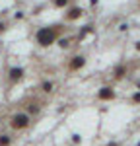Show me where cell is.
Listing matches in <instances>:
<instances>
[{
    "label": "cell",
    "instance_id": "5bb4252c",
    "mask_svg": "<svg viewBox=\"0 0 140 146\" xmlns=\"http://www.w3.org/2000/svg\"><path fill=\"white\" fill-rule=\"evenodd\" d=\"M138 90H140V82H138Z\"/></svg>",
    "mask_w": 140,
    "mask_h": 146
},
{
    "label": "cell",
    "instance_id": "5b68a950",
    "mask_svg": "<svg viewBox=\"0 0 140 146\" xmlns=\"http://www.w3.org/2000/svg\"><path fill=\"white\" fill-rule=\"evenodd\" d=\"M22 76H23V70H22V68H10V80H12V82L22 80Z\"/></svg>",
    "mask_w": 140,
    "mask_h": 146
},
{
    "label": "cell",
    "instance_id": "8fae6325",
    "mask_svg": "<svg viewBox=\"0 0 140 146\" xmlns=\"http://www.w3.org/2000/svg\"><path fill=\"white\" fill-rule=\"evenodd\" d=\"M66 4H68V0H55V6H58V8L60 6H66Z\"/></svg>",
    "mask_w": 140,
    "mask_h": 146
},
{
    "label": "cell",
    "instance_id": "4fadbf2b",
    "mask_svg": "<svg viewBox=\"0 0 140 146\" xmlns=\"http://www.w3.org/2000/svg\"><path fill=\"white\" fill-rule=\"evenodd\" d=\"M60 47H68V41L66 39H60Z\"/></svg>",
    "mask_w": 140,
    "mask_h": 146
},
{
    "label": "cell",
    "instance_id": "3957f363",
    "mask_svg": "<svg viewBox=\"0 0 140 146\" xmlns=\"http://www.w3.org/2000/svg\"><path fill=\"white\" fill-rule=\"evenodd\" d=\"M97 98H99V100H101V101L113 100V98H115V92L111 90V88H107V86H105V88H101V90L97 92Z\"/></svg>",
    "mask_w": 140,
    "mask_h": 146
},
{
    "label": "cell",
    "instance_id": "7c38bea8",
    "mask_svg": "<svg viewBox=\"0 0 140 146\" xmlns=\"http://www.w3.org/2000/svg\"><path fill=\"white\" fill-rule=\"evenodd\" d=\"M132 101H134V103H140V92H136V94L132 96Z\"/></svg>",
    "mask_w": 140,
    "mask_h": 146
},
{
    "label": "cell",
    "instance_id": "6da1fadb",
    "mask_svg": "<svg viewBox=\"0 0 140 146\" xmlns=\"http://www.w3.org/2000/svg\"><path fill=\"white\" fill-rule=\"evenodd\" d=\"M37 43L41 47H49L53 41H55V29H49V27H41L39 31H37Z\"/></svg>",
    "mask_w": 140,
    "mask_h": 146
},
{
    "label": "cell",
    "instance_id": "ba28073f",
    "mask_svg": "<svg viewBox=\"0 0 140 146\" xmlns=\"http://www.w3.org/2000/svg\"><path fill=\"white\" fill-rule=\"evenodd\" d=\"M39 109H41L39 103H29V105H27V111L29 113H39Z\"/></svg>",
    "mask_w": 140,
    "mask_h": 146
},
{
    "label": "cell",
    "instance_id": "9c48e42d",
    "mask_svg": "<svg viewBox=\"0 0 140 146\" xmlns=\"http://www.w3.org/2000/svg\"><path fill=\"white\" fill-rule=\"evenodd\" d=\"M10 144V136L8 135H0V146H8Z\"/></svg>",
    "mask_w": 140,
    "mask_h": 146
},
{
    "label": "cell",
    "instance_id": "30bf717a",
    "mask_svg": "<svg viewBox=\"0 0 140 146\" xmlns=\"http://www.w3.org/2000/svg\"><path fill=\"white\" fill-rule=\"evenodd\" d=\"M43 92H53V82H43Z\"/></svg>",
    "mask_w": 140,
    "mask_h": 146
},
{
    "label": "cell",
    "instance_id": "8992f818",
    "mask_svg": "<svg viewBox=\"0 0 140 146\" xmlns=\"http://www.w3.org/2000/svg\"><path fill=\"white\" fill-rule=\"evenodd\" d=\"M80 16H82L80 8H72V10L68 12V20H76V18H80Z\"/></svg>",
    "mask_w": 140,
    "mask_h": 146
},
{
    "label": "cell",
    "instance_id": "7a4b0ae2",
    "mask_svg": "<svg viewBox=\"0 0 140 146\" xmlns=\"http://www.w3.org/2000/svg\"><path fill=\"white\" fill-rule=\"evenodd\" d=\"M10 125H12V129L22 131V129H25V127L29 125V115H27V113H16L10 119Z\"/></svg>",
    "mask_w": 140,
    "mask_h": 146
},
{
    "label": "cell",
    "instance_id": "277c9868",
    "mask_svg": "<svg viewBox=\"0 0 140 146\" xmlns=\"http://www.w3.org/2000/svg\"><path fill=\"white\" fill-rule=\"evenodd\" d=\"M86 64V58L84 56H74L72 60H70V70H78V68H82Z\"/></svg>",
    "mask_w": 140,
    "mask_h": 146
},
{
    "label": "cell",
    "instance_id": "52a82bcc",
    "mask_svg": "<svg viewBox=\"0 0 140 146\" xmlns=\"http://www.w3.org/2000/svg\"><path fill=\"white\" fill-rule=\"evenodd\" d=\"M125 70H127L125 66H117L115 68V78H123L125 76Z\"/></svg>",
    "mask_w": 140,
    "mask_h": 146
}]
</instances>
